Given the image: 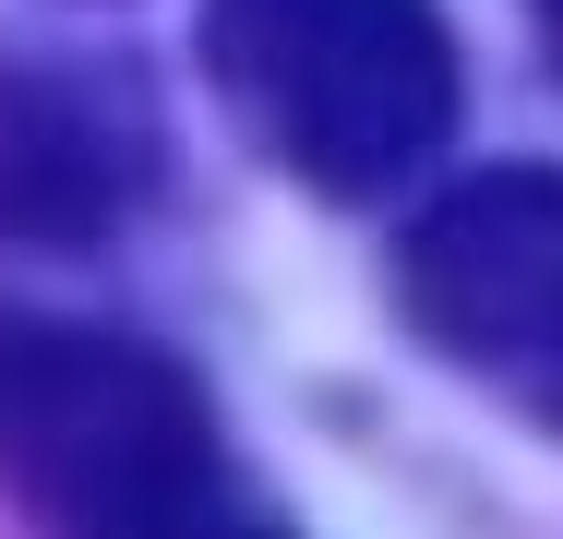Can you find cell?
<instances>
[{
  "label": "cell",
  "mask_w": 563,
  "mask_h": 539,
  "mask_svg": "<svg viewBox=\"0 0 563 539\" xmlns=\"http://www.w3.org/2000/svg\"><path fill=\"white\" fill-rule=\"evenodd\" d=\"M0 504L36 539H288L240 492L192 360L60 312H0Z\"/></svg>",
  "instance_id": "6da1fadb"
},
{
  "label": "cell",
  "mask_w": 563,
  "mask_h": 539,
  "mask_svg": "<svg viewBox=\"0 0 563 539\" xmlns=\"http://www.w3.org/2000/svg\"><path fill=\"white\" fill-rule=\"evenodd\" d=\"M205 73L324 205H372L444 156L467 97L444 0H205Z\"/></svg>",
  "instance_id": "7a4b0ae2"
},
{
  "label": "cell",
  "mask_w": 563,
  "mask_h": 539,
  "mask_svg": "<svg viewBox=\"0 0 563 539\" xmlns=\"http://www.w3.org/2000/svg\"><path fill=\"white\" fill-rule=\"evenodd\" d=\"M396 312L444 372L563 431V168L504 156L432 193L396 240Z\"/></svg>",
  "instance_id": "3957f363"
},
{
  "label": "cell",
  "mask_w": 563,
  "mask_h": 539,
  "mask_svg": "<svg viewBox=\"0 0 563 539\" xmlns=\"http://www.w3.org/2000/svg\"><path fill=\"white\" fill-rule=\"evenodd\" d=\"M156 168V120L120 73L0 48V240L12 252H73L109 240Z\"/></svg>",
  "instance_id": "277c9868"
},
{
  "label": "cell",
  "mask_w": 563,
  "mask_h": 539,
  "mask_svg": "<svg viewBox=\"0 0 563 539\" xmlns=\"http://www.w3.org/2000/svg\"><path fill=\"white\" fill-rule=\"evenodd\" d=\"M540 12V48H552V73H563V0H528Z\"/></svg>",
  "instance_id": "5b68a950"
}]
</instances>
